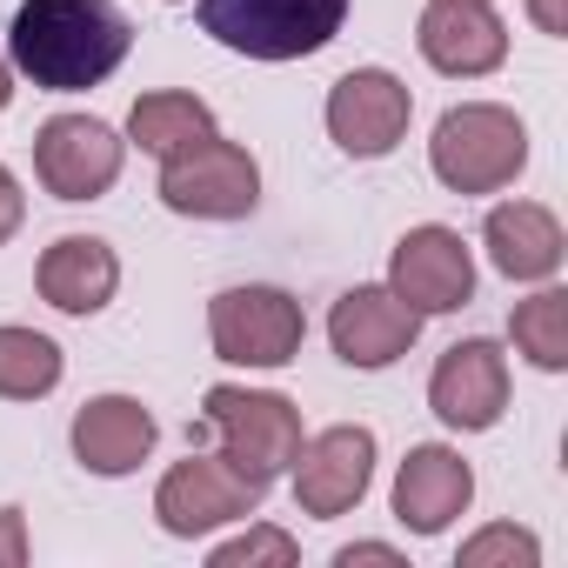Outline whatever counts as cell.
<instances>
[{"mask_svg": "<svg viewBox=\"0 0 568 568\" xmlns=\"http://www.w3.org/2000/svg\"><path fill=\"white\" fill-rule=\"evenodd\" d=\"M415 41H422V61L442 74H488L508 54V28L495 21L488 0H428Z\"/></svg>", "mask_w": 568, "mask_h": 568, "instance_id": "cell-15", "label": "cell"}, {"mask_svg": "<svg viewBox=\"0 0 568 568\" xmlns=\"http://www.w3.org/2000/svg\"><path fill=\"white\" fill-rule=\"evenodd\" d=\"M148 448H154V415L134 395H94V402H81V415H74V455H81V468L128 475V468L148 462Z\"/></svg>", "mask_w": 568, "mask_h": 568, "instance_id": "cell-16", "label": "cell"}, {"mask_svg": "<svg viewBox=\"0 0 568 568\" xmlns=\"http://www.w3.org/2000/svg\"><path fill=\"white\" fill-rule=\"evenodd\" d=\"M488 561H508V568H535L541 561V548H535V535L528 528H481L475 541H462V568H488Z\"/></svg>", "mask_w": 568, "mask_h": 568, "instance_id": "cell-22", "label": "cell"}, {"mask_svg": "<svg viewBox=\"0 0 568 568\" xmlns=\"http://www.w3.org/2000/svg\"><path fill=\"white\" fill-rule=\"evenodd\" d=\"M295 501L302 515H348L362 495H368V475H375V435L368 428H322L315 442L295 448Z\"/></svg>", "mask_w": 568, "mask_h": 568, "instance_id": "cell-11", "label": "cell"}, {"mask_svg": "<svg viewBox=\"0 0 568 568\" xmlns=\"http://www.w3.org/2000/svg\"><path fill=\"white\" fill-rule=\"evenodd\" d=\"M128 134H134L154 161H174V154H187L194 141L214 134V114H207V101H194V94H141L134 114H128Z\"/></svg>", "mask_w": 568, "mask_h": 568, "instance_id": "cell-19", "label": "cell"}, {"mask_svg": "<svg viewBox=\"0 0 568 568\" xmlns=\"http://www.w3.org/2000/svg\"><path fill=\"white\" fill-rule=\"evenodd\" d=\"M241 561H247V568H254V561H281V568H288V561H295V541L281 535V528H247L241 541H221V548H214V568H241Z\"/></svg>", "mask_w": 568, "mask_h": 568, "instance_id": "cell-23", "label": "cell"}, {"mask_svg": "<svg viewBox=\"0 0 568 568\" xmlns=\"http://www.w3.org/2000/svg\"><path fill=\"white\" fill-rule=\"evenodd\" d=\"M408 114H415V101L388 68H355L328 88V134L355 161H382L408 134Z\"/></svg>", "mask_w": 568, "mask_h": 568, "instance_id": "cell-10", "label": "cell"}, {"mask_svg": "<svg viewBox=\"0 0 568 568\" xmlns=\"http://www.w3.org/2000/svg\"><path fill=\"white\" fill-rule=\"evenodd\" d=\"M521 161H528V128L508 108H488V101L448 108L435 141H428V168L455 194H495L521 174Z\"/></svg>", "mask_w": 568, "mask_h": 568, "instance_id": "cell-3", "label": "cell"}, {"mask_svg": "<svg viewBox=\"0 0 568 568\" xmlns=\"http://www.w3.org/2000/svg\"><path fill=\"white\" fill-rule=\"evenodd\" d=\"M508 335H515V348H521L535 368H548V375L568 368V295H561V288H541V295L515 302Z\"/></svg>", "mask_w": 568, "mask_h": 568, "instance_id": "cell-20", "label": "cell"}, {"mask_svg": "<svg viewBox=\"0 0 568 568\" xmlns=\"http://www.w3.org/2000/svg\"><path fill=\"white\" fill-rule=\"evenodd\" d=\"M328 335H335V355L348 368H388L415 348L422 335V315L395 295V288H348L328 315Z\"/></svg>", "mask_w": 568, "mask_h": 568, "instance_id": "cell-13", "label": "cell"}, {"mask_svg": "<svg viewBox=\"0 0 568 568\" xmlns=\"http://www.w3.org/2000/svg\"><path fill=\"white\" fill-rule=\"evenodd\" d=\"M207 335H214V355L221 362H241V368H281L302 355V302L281 295V288H227L214 295L207 308Z\"/></svg>", "mask_w": 568, "mask_h": 568, "instance_id": "cell-7", "label": "cell"}, {"mask_svg": "<svg viewBox=\"0 0 568 568\" xmlns=\"http://www.w3.org/2000/svg\"><path fill=\"white\" fill-rule=\"evenodd\" d=\"M488 241V261L508 274V281H548L561 267V221L535 201H501L481 227Z\"/></svg>", "mask_w": 568, "mask_h": 568, "instance_id": "cell-18", "label": "cell"}, {"mask_svg": "<svg viewBox=\"0 0 568 568\" xmlns=\"http://www.w3.org/2000/svg\"><path fill=\"white\" fill-rule=\"evenodd\" d=\"M128 41L134 28L114 0H28L8 34V61L48 94H81L128 61Z\"/></svg>", "mask_w": 568, "mask_h": 568, "instance_id": "cell-1", "label": "cell"}, {"mask_svg": "<svg viewBox=\"0 0 568 568\" xmlns=\"http://www.w3.org/2000/svg\"><path fill=\"white\" fill-rule=\"evenodd\" d=\"M14 101V74H8V54H0V108Z\"/></svg>", "mask_w": 568, "mask_h": 568, "instance_id": "cell-28", "label": "cell"}, {"mask_svg": "<svg viewBox=\"0 0 568 568\" xmlns=\"http://www.w3.org/2000/svg\"><path fill=\"white\" fill-rule=\"evenodd\" d=\"M28 561V521L21 508H0V568H21Z\"/></svg>", "mask_w": 568, "mask_h": 568, "instance_id": "cell-24", "label": "cell"}, {"mask_svg": "<svg viewBox=\"0 0 568 568\" xmlns=\"http://www.w3.org/2000/svg\"><path fill=\"white\" fill-rule=\"evenodd\" d=\"M161 201H168L174 214L241 221V214H254V201H261V168H254L247 148L207 134V141H194L187 154L161 161Z\"/></svg>", "mask_w": 568, "mask_h": 568, "instance_id": "cell-5", "label": "cell"}, {"mask_svg": "<svg viewBox=\"0 0 568 568\" xmlns=\"http://www.w3.org/2000/svg\"><path fill=\"white\" fill-rule=\"evenodd\" d=\"M267 481H254L247 468H234L227 455H187L161 475L154 488V515L168 535H207L221 521H247L261 508Z\"/></svg>", "mask_w": 568, "mask_h": 568, "instance_id": "cell-6", "label": "cell"}, {"mask_svg": "<svg viewBox=\"0 0 568 568\" xmlns=\"http://www.w3.org/2000/svg\"><path fill=\"white\" fill-rule=\"evenodd\" d=\"M34 174L61 201H94L121 174V134L108 121H94V114H54L34 134Z\"/></svg>", "mask_w": 568, "mask_h": 568, "instance_id": "cell-9", "label": "cell"}, {"mask_svg": "<svg viewBox=\"0 0 568 568\" xmlns=\"http://www.w3.org/2000/svg\"><path fill=\"white\" fill-rule=\"evenodd\" d=\"M114 281H121V261L94 234H61L41 254V302L61 315H101L114 302Z\"/></svg>", "mask_w": 568, "mask_h": 568, "instance_id": "cell-17", "label": "cell"}, {"mask_svg": "<svg viewBox=\"0 0 568 568\" xmlns=\"http://www.w3.org/2000/svg\"><path fill=\"white\" fill-rule=\"evenodd\" d=\"M61 382V348L34 328H0V395L8 402H34Z\"/></svg>", "mask_w": 568, "mask_h": 568, "instance_id": "cell-21", "label": "cell"}, {"mask_svg": "<svg viewBox=\"0 0 568 568\" xmlns=\"http://www.w3.org/2000/svg\"><path fill=\"white\" fill-rule=\"evenodd\" d=\"M348 21V0H201V28L247 61L322 54Z\"/></svg>", "mask_w": 568, "mask_h": 568, "instance_id": "cell-2", "label": "cell"}, {"mask_svg": "<svg viewBox=\"0 0 568 568\" xmlns=\"http://www.w3.org/2000/svg\"><path fill=\"white\" fill-rule=\"evenodd\" d=\"M528 14L541 34H568V14H561V0H528Z\"/></svg>", "mask_w": 568, "mask_h": 568, "instance_id": "cell-26", "label": "cell"}, {"mask_svg": "<svg viewBox=\"0 0 568 568\" xmlns=\"http://www.w3.org/2000/svg\"><path fill=\"white\" fill-rule=\"evenodd\" d=\"M428 408L448 428H495L508 408V362L495 342H455L428 375Z\"/></svg>", "mask_w": 568, "mask_h": 568, "instance_id": "cell-12", "label": "cell"}, {"mask_svg": "<svg viewBox=\"0 0 568 568\" xmlns=\"http://www.w3.org/2000/svg\"><path fill=\"white\" fill-rule=\"evenodd\" d=\"M21 214H28V201H21V187H14V174L0 168V241H8L14 227H21Z\"/></svg>", "mask_w": 568, "mask_h": 568, "instance_id": "cell-25", "label": "cell"}, {"mask_svg": "<svg viewBox=\"0 0 568 568\" xmlns=\"http://www.w3.org/2000/svg\"><path fill=\"white\" fill-rule=\"evenodd\" d=\"M201 422L221 435V455L234 468H247L254 481H274L288 475L295 448H302V415L288 395H261V388H207L201 402Z\"/></svg>", "mask_w": 568, "mask_h": 568, "instance_id": "cell-4", "label": "cell"}, {"mask_svg": "<svg viewBox=\"0 0 568 568\" xmlns=\"http://www.w3.org/2000/svg\"><path fill=\"white\" fill-rule=\"evenodd\" d=\"M475 501V475L455 448L428 442V448H408L402 475H395V521L415 528V535H442L455 515H468Z\"/></svg>", "mask_w": 568, "mask_h": 568, "instance_id": "cell-14", "label": "cell"}, {"mask_svg": "<svg viewBox=\"0 0 568 568\" xmlns=\"http://www.w3.org/2000/svg\"><path fill=\"white\" fill-rule=\"evenodd\" d=\"M388 288L415 308V315H455L468 295H475V261L462 247L455 227H408L395 241V261H388Z\"/></svg>", "mask_w": 568, "mask_h": 568, "instance_id": "cell-8", "label": "cell"}, {"mask_svg": "<svg viewBox=\"0 0 568 568\" xmlns=\"http://www.w3.org/2000/svg\"><path fill=\"white\" fill-rule=\"evenodd\" d=\"M335 561H342V568H355V561H402V555H395V548H382V541H355V548H342Z\"/></svg>", "mask_w": 568, "mask_h": 568, "instance_id": "cell-27", "label": "cell"}]
</instances>
